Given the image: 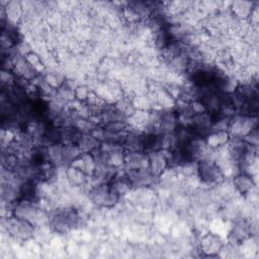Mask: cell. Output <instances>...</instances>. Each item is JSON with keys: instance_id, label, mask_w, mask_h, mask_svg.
<instances>
[{"instance_id": "6da1fadb", "label": "cell", "mask_w": 259, "mask_h": 259, "mask_svg": "<svg viewBox=\"0 0 259 259\" xmlns=\"http://www.w3.org/2000/svg\"><path fill=\"white\" fill-rule=\"evenodd\" d=\"M202 249L209 254H215L223 249V242L219 235L208 234L202 239Z\"/></svg>"}, {"instance_id": "7a4b0ae2", "label": "cell", "mask_w": 259, "mask_h": 259, "mask_svg": "<svg viewBox=\"0 0 259 259\" xmlns=\"http://www.w3.org/2000/svg\"><path fill=\"white\" fill-rule=\"evenodd\" d=\"M234 188L241 194H247L252 190V179L246 175L236 177L234 180Z\"/></svg>"}]
</instances>
